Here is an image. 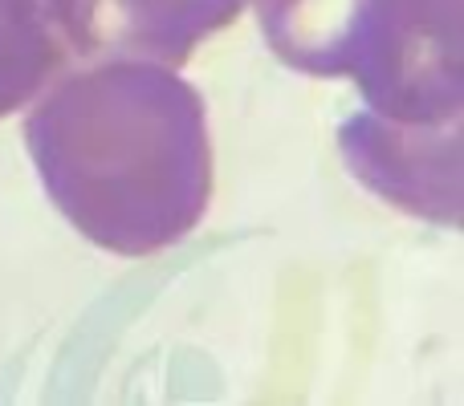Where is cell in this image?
<instances>
[{"label":"cell","mask_w":464,"mask_h":406,"mask_svg":"<svg viewBox=\"0 0 464 406\" xmlns=\"http://www.w3.org/2000/svg\"><path fill=\"white\" fill-rule=\"evenodd\" d=\"M53 207L114 256H151L204 220L212 138L204 102L171 65L106 57L62 78L24 122Z\"/></svg>","instance_id":"obj_1"},{"label":"cell","mask_w":464,"mask_h":406,"mask_svg":"<svg viewBox=\"0 0 464 406\" xmlns=\"http://www.w3.org/2000/svg\"><path fill=\"white\" fill-rule=\"evenodd\" d=\"M367 110L343 127L351 171L420 220L460 212V0H400L354 78Z\"/></svg>","instance_id":"obj_2"},{"label":"cell","mask_w":464,"mask_h":406,"mask_svg":"<svg viewBox=\"0 0 464 406\" xmlns=\"http://www.w3.org/2000/svg\"><path fill=\"white\" fill-rule=\"evenodd\" d=\"M245 5L248 0H49V13L65 49L78 57H135L179 70Z\"/></svg>","instance_id":"obj_3"},{"label":"cell","mask_w":464,"mask_h":406,"mask_svg":"<svg viewBox=\"0 0 464 406\" xmlns=\"http://www.w3.org/2000/svg\"><path fill=\"white\" fill-rule=\"evenodd\" d=\"M400 0H256L265 45L310 78H359Z\"/></svg>","instance_id":"obj_4"},{"label":"cell","mask_w":464,"mask_h":406,"mask_svg":"<svg viewBox=\"0 0 464 406\" xmlns=\"http://www.w3.org/2000/svg\"><path fill=\"white\" fill-rule=\"evenodd\" d=\"M65 53L49 0H0V118L41 94Z\"/></svg>","instance_id":"obj_5"}]
</instances>
